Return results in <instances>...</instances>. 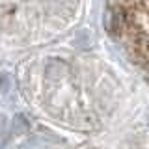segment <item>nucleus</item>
Segmentation results:
<instances>
[{"label": "nucleus", "instance_id": "f257e3e1", "mask_svg": "<svg viewBox=\"0 0 149 149\" xmlns=\"http://www.w3.org/2000/svg\"><path fill=\"white\" fill-rule=\"evenodd\" d=\"M130 49H132V54L138 58V62L149 63V36L136 32L130 41Z\"/></svg>", "mask_w": 149, "mask_h": 149}, {"label": "nucleus", "instance_id": "f03ea898", "mask_svg": "<svg viewBox=\"0 0 149 149\" xmlns=\"http://www.w3.org/2000/svg\"><path fill=\"white\" fill-rule=\"evenodd\" d=\"M140 8L149 15V0H140Z\"/></svg>", "mask_w": 149, "mask_h": 149}]
</instances>
